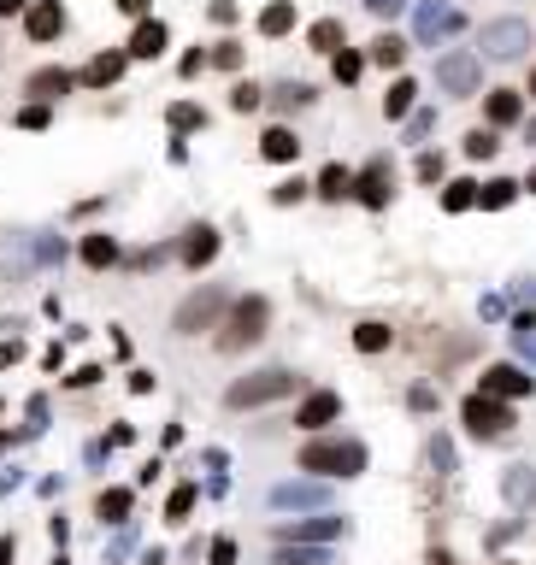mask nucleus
Returning a JSON list of instances; mask_svg holds the SVG:
<instances>
[{
	"instance_id": "obj_36",
	"label": "nucleus",
	"mask_w": 536,
	"mask_h": 565,
	"mask_svg": "<svg viewBox=\"0 0 536 565\" xmlns=\"http://www.w3.org/2000/svg\"><path fill=\"white\" fill-rule=\"evenodd\" d=\"M95 512H101V519H124V512H130V489H106Z\"/></svg>"
},
{
	"instance_id": "obj_46",
	"label": "nucleus",
	"mask_w": 536,
	"mask_h": 565,
	"mask_svg": "<svg viewBox=\"0 0 536 565\" xmlns=\"http://www.w3.org/2000/svg\"><path fill=\"white\" fill-rule=\"evenodd\" d=\"M401 124H407V142H413V136H425L436 124V112H419V118H401Z\"/></svg>"
},
{
	"instance_id": "obj_48",
	"label": "nucleus",
	"mask_w": 536,
	"mask_h": 565,
	"mask_svg": "<svg viewBox=\"0 0 536 565\" xmlns=\"http://www.w3.org/2000/svg\"><path fill=\"white\" fill-rule=\"evenodd\" d=\"M513 342H519V354L536 359V330H513Z\"/></svg>"
},
{
	"instance_id": "obj_35",
	"label": "nucleus",
	"mask_w": 536,
	"mask_h": 565,
	"mask_svg": "<svg viewBox=\"0 0 536 565\" xmlns=\"http://www.w3.org/2000/svg\"><path fill=\"white\" fill-rule=\"evenodd\" d=\"M230 106L236 112H259V106H266V89H259V83H236V89H230Z\"/></svg>"
},
{
	"instance_id": "obj_40",
	"label": "nucleus",
	"mask_w": 536,
	"mask_h": 565,
	"mask_svg": "<svg viewBox=\"0 0 536 565\" xmlns=\"http://www.w3.org/2000/svg\"><path fill=\"white\" fill-rule=\"evenodd\" d=\"M189 507H195V489L183 483V489H171V500H166V519L177 524V519H183V512H189Z\"/></svg>"
},
{
	"instance_id": "obj_49",
	"label": "nucleus",
	"mask_w": 536,
	"mask_h": 565,
	"mask_svg": "<svg viewBox=\"0 0 536 565\" xmlns=\"http://www.w3.org/2000/svg\"><path fill=\"white\" fill-rule=\"evenodd\" d=\"M89 383H101V366H83L77 377H71V388H89Z\"/></svg>"
},
{
	"instance_id": "obj_3",
	"label": "nucleus",
	"mask_w": 536,
	"mask_h": 565,
	"mask_svg": "<svg viewBox=\"0 0 536 565\" xmlns=\"http://www.w3.org/2000/svg\"><path fill=\"white\" fill-rule=\"evenodd\" d=\"M295 388H301V377L283 371V366H271V371H248V377H236V383L224 388V407H230V412H254V407H271V400L295 395Z\"/></svg>"
},
{
	"instance_id": "obj_50",
	"label": "nucleus",
	"mask_w": 536,
	"mask_h": 565,
	"mask_svg": "<svg viewBox=\"0 0 536 565\" xmlns=\"http://www.w3.org/2000/svg\"><path fill=\"white\" fill-rule=\"evenodd\" d=\"M236 560V542H213V565H230Z\"/></svg>"
},
{
	"instance_id": "obj_39",
	"label": "nucleus",
	"mask_w": 536,
	"mask_h": 565,
	"mask_svg": "<svg viewBox=\"0 0 536 565\" xmlns=\"http://www.w3.org/2000/svg\"><path fill=\"white\" fill-rule=\"evenodd\" d=\"M319 495H324V489H278L271 500H278V507H313Z\"/></svg>"
},
{
	"instance_id": "obj_17",
	"label": "nucleus",
	"mask_w": 536,
	"mask_h": 565,
	"mask_svg": "<svg viewBox=\"0 0 536 565\" xmlns=\"http://www.w3.org/2000/svg\"><path fill=\"white\" fill-rule=\"evenodd\" d=\"M166 42H171V30L159 18H136V30H130V59H159L166 54Z\"/></svg>"
},
{
	"instance_id": "obj_1",
	"label": "nucleus",
	"mask_w": 536,
	"mask_h": 565,
	"mask_svg": "<svg viewBox=\"0 0 536 565\" xmlns=\"http://www.w3.org/2000/svg\"><path fill=\"white\" fill-rule=\"evenodd\" d=\"M266 330H271V300L266 295L230 300V312H224V324H218V354H248Z\"/></svg>"
},
{
	"instance_id": "obj_26",
	"label": "nucleus",
	"mask_w": 536,
	"mask_h": 565,
	"mask_svg": "<svg viewBox=\"0 0 536 565\" xmlns=\"http://www.w3.org/2000/svg\"><path fill=\"white\" fill-rule=\"evenodd\" d=\"M389 342H395V330L383 318H359L354 324V348H359V354H383Z\"/></svg>"
},
{
	"instance_id": "obj_41",
	"label": "nucleus",
	"mask_w": 536,
	"mask_h": 565,
	"mask_svg": "<svg viewBox=\"0 0 536 565\" xmlns=\"http://www.w3.org/2000/svg\"><path fill=\"white\" fill-rule=\"evenodd\" d=\"M18 124L24 130H47V100H30V106L18 112Z\"/></svg>"
},
{
	"instance_id": "obj_14",
	"label": "nucleus",
	"mask_w": 536,
	"mask_h": 565,
	"mask_svg": "<svg viewBox=\"0 0 536 565\" xmlns=\"http://www.w3.org/2000/svg\"><path fill=\"white\" fill-rule=\"evenodd\" d=\"M531 388H536V377L525 366H490V371H483V395L513 400V395H531Z\"/></svg>"
},
{
	"instance_id": "obj_5",
	"label": "nucleus",
	"mask_w": 536,
	"mask_h": 565,
	"mask_svg": "<svg viewBox=\"0 0 536 565\" xmlns=\"http://www.w3.org/2000/svg\"><path fill=\"white\" fill-rule=\"evenodd\" d=\"M224 312H230V295H224L218 283H207V288H195L189 300L177 307V318H171V330L177 336H201V330H218L224 324Z\"/></svg>"
},
{
	"instance_id": "obj_13",
	"label": "nucleus",
	"mask_w": 536,
	"mask_h": 565,
	"mask_svg": "<svg viewBox=\"0 0 536 565\" xmlns=\"http://www.w3.org/2000/svg\"><path fill=\"white\" fill-rule=\"evenodd\" d=\"M124 66H130V47H112V54H95L89 66H83V89H112V83L124 77Z\"/></svg>"
},
{
	"instance_id": "obj_11",
	"label": "nucleus",
	"mask_w": 536,
	"mask_h": 565,
	"mask_svg": "<svg viewBox=\"0 0 536 565\" xmlns=\"http://www.w3.org/2000/svg\"><path fill=\"white\" fill-rule=\"evenodd\" d=\"M483 124L519 130V124H525V89H490L483 95Z\"/></svg>"
},
{
	"instance_id": "obj_32",
	"label": "nucleus",
	"mask_w": 536,
	"mask_h": 565,
	"mask_svg": "<svg viewBox=\"0 0 536 565\" xmlns=\"http://www.w3.org/2000/svg\"><path fill=\"white\" fill-rule=\"evenodd\" d=\"M166 124H171V130H177V136H189V130H201V124H207V112L195 106V100H177V106L166 112Z\"/></svg>"
},
{
	"instance_id": "obj_43",
	"label": "nucleus",
	"mask_w": 536,
	"mask_h": 565,
	"mask_svg": "<svg viewBox=\"0 0 536 565\" xmlns=\"http://www.w3.org/2000/svg\"><path fill=\"white\" fill-rule=\"evenodd\" d=\"M359 6H366L371 18H401V12H407V0H359Z\"/></svg>"
},
{
	"instance_id": "obj_31",
	"label": "nucleus",
	"mask_w": 536,
	"mask_h": 565,
	"mask_svg": "<svg viewBox=\"0 0 536 565\" xmlns=\"http://www.w3.org/2000/svg\"><path fill=\"white\" fill-rule=\"evenodd\" d=\"M501 495L519 500V507H531V500H536V471L531 466H513V471H507V483H501Z\"/></svg>"
},
{
	"instance_id": "obj_51",
	"label": "nucleus",
	"mask_w": 536,
	"mask_h": 565,
	"mask_svg": "<svg viewBox=\"0 0 536 565\" xmlns=\"http://www.w3.org/2000/svg\"><path fill=\"white\" fill-rule=\"evenodd\" d=\"M18 12H30V0H0V18H18Z\"/></svg>"
},
{
	"instance_id": "obj_19",
	"label": "nucleus",
	"mask_w": 536,
	"mask_h": 565,
	"mask_svg": "<svg viewBox=\"0 0 536 565\" xmlns=\"http://www.w3.org/2000/svg\"><path fill=\"white\" fill-rule=\"evenodd\" d=\"M413 106H419V77H407V71H395V83H389V95H383V118H413Z\"/></svg>"
},
{
	"instance_id": "obj_45",
	"label": "nucleus",
	"mask_w": 536,
	"mask_h": 565,
	"mask_svg": "<svg viewBox=\"0 0 536 565\" xmlns=\"http://www.w3.org/2000/svg\"><path fill=\"white\" fill-rule=\"evenodd\" d=\"M278 560H283V565H324V554H301V548H283Z\"/></svg>"
},
{
	"instance_id": "obj_16",
	"label": "nucleus",
	"mask_w": 536,
	"mask_h": 565,
	"mask_svg": "<svg viewBox=\"0 0 536 565\" xmlns=\"http://www.w3.org/2000/svg\"><path fill=\"white\" fill-rule=\"evenodd\" d=\"M259 159H266V166H289V159H301V136H295L289 124H271V130L259 136Z\"/></svg>"
},
{
	"instance_id": "obj_2",
	"label": "nucleus",
	"mask_w": 536,
	"mask_h": 565,
	"mask_svg": "<svg viewBox=\"0 0 536 565\" xmlns=\"http://www.w3.org/2000/svg\"><path fill=\"white\" fill-rule=\"evenodd\" d=\"M371 466L366 442H354V436H313V442L301 448V471H324V477H359Z\"/></svg>"
},
{
	"instance_id": "obj_44",
	"label": "nucleus",
	"mask_w": 536,
	"mask_h": 565,
	"mask_svg": "<svg viewBox=\"0 0 536 565\" xmlns=\"http://www.w3.org/2000/svg\"><path fill=\"white\" fill-rule=\"evenodd\" d=\"M207 18H213V24H236V0H213V6H207Z\"/></svg>"
},
{
	"instance_id": "obj_12",
	"label": "nucleus",
	"mask_w": 536,
	"mask_h": 565,
	"mask_svg": "<svg viewBox=\"0 0 536 565\" xmlns=\"http://www.w3.org/2000/svg\"><path fill=\"white\" fill-rule=\"evenodd\" d=\"M24 35H30V42H54V35H66V6H59V0H35V6L24 12Z\"/></svg>"
},
{
	"instance_id": "obj_34",
	"label": "nucleus",
	"mask_w": 536,
	"mask_h": 565,
	"mask_svg": "<svg viewBox=\"0 0 536 565\" xmlns=\"http://www.w3.org/2000/svg\"><path fill=\"white\" fill-rule=\"evenodd\" d=\"M413 177H419V183H442V177H448V159L430 147V154H419V159H413Z\"/></svg>"
},
{
	"instance_id": "obj_24",
	"label": "nucleus",
	"mask_w": 536,
	"mask_h": 565,
	"mask_svg": "<svg viewBox=\"0 0 536 565\" xmlns=\"http://www.w3.org/2000/svg\"><path fill=\"white\" fill-rule=\"evenodd\" d=\"M366 66H371L366 47H342V54H330V77L342 83V89H354V83L366 77Z\"/></svg>"
},
{
	"instance_id": "obj_6",
	"label": "nucleus",
	"mask_w": 536,
	"mask_h": 565,
	"mask_svg": "<svg viewBox=\"0 0 536 565\" xmlns=\"http://www.w3.org/2000/svg\"><path fill=\"white\" fill-rule=\"evenodd\" d=\"M466 30V12L454 0H413V42L419 47H436L442 35H460Z\"/></svg>"
},
{
	"instance_id": "obj_27",
	"label": "nucleus",
	"mask_w": 536,
	"mask_h": 565,
	"mask_svg": "<svg viewBox=\"0 0 536 565\" xmlns=\"http://www.w3.org/2000/svg\"><path fill=\"white\" fill-rule=\"evenodd\" d=\"M313 195H319V200H342V195H354V171H348V166H324L319 183H313Z\"/></svg>"
},
{
	"instance_id": "obj_52",
	"label": "nucleus",
	"mask_w": 536,
	"mask_h": 565,
	"mask_svg": "<svg viewBox=\"0 0 536 565\" xmlns=\"http://www.w3.org/2000/svg\"><path fill=\"white\" fill-rule=\"evenodd\" d=\"M519 130H525V147H536V112H531L525 124H519Z\"/></svg>"
},
{
	"instance_id": "obj_30",
	"label": "nucleus",
	"mask_w": 536,
	"mask_h": 565,
	"mask_svg": "<svg viewBox=\"0 0 536 565\" xmlns=\"http://www.w3.org/2000/svg\"><path fill=\"white\" fill-rule=\"evenodd\" d=\"M83 266H95V271L118 266V242L112 236H83Z\"/></svg>"
},
{
	"instance_id": "obj_7",
	"label": "nucleus",
	"mask_w": 536,
	"mask_h": 565,
	"mask_svg": "<svg viewBox=\"0 0 536 565\" xmlns=\"http://www.w3.org/2000/svg\"><path fill=\"white\" fill-rule=\"evenodd\" d=\"M436 89L454 100L483 95V54H442L436 59Z\"/></svg>"
},
{
	"instance_id": "obj_22",
	"label": "nucleus",
	"mask_w": 536,
	"mask_h": 565,
	"mask_svg": "<svg viewBox=\"0 0 536 565\" xmlns=\"http://www.w3.org/2000/svg\"><path fill=\"white\" fill-rule=\"evenodd\" d=\"M307 47H313V54H342L348 47V30H342V18H319V24H307Z\"/></svg>"
},
{
	"instance_id": "obj_53",
	"label": "nucleus",
	"mask_w": 536,
	"mask_h": 565,
	"mask_svg": "<svg viewBox=\"0 0 536 565\" xmlns=\"http://www.w3.org/2000/svg\"><path fill=\"white\" fill-rule=\"evenodd\" d=\"M519 183H525V195H536V166L525 171V177H519Z\"/></svg>"
},
{
	"instance_id": "obj_33",
	"label": "nucleus",
	"mask_w": 536,
	"mask_h": 565,
	"mask_svg": "<svg viewBox=\"0 0 536 565\" xmlns=\"http://www.w3.org/2000/svg\"><path fill=\"white\" fill-rule=\"evenodd\" d=\"M289 536H301V542H330V536H342V519H307V524H295Z\"/></svg>"
},
{
	"instance_id": "obj_37",
	"label": "nucleus",
	"mask_w": 536,
	"mask_h": 565,
	"mask_svg": "<svg viewBox=\"0 0 536 565\" xmlns=\"http://www.w3.org/2000/svg\"><path fill=\"white\" fill-rule=\"evenodd\" d=\"M213 66L218 71H242V42H218L213 47Z\"/></svg>"
},
{
	"instance_id": "obj_29",
	"label": "nucleus",
	"mask_w": 536,
	"mask_h": 565,
	"mask_svg": "<svg viewBox=\"0 0 536 565\" xmlns=\"http://www.w3.org/2000/svg\"><path fill=\"white\" fill-rule=\"evenodd\" d=\"M289 30H295V6H289V0H271V6L259 12V35L278 42V35H289Z\"/></svg>"
},
{
	"instance_id": "obj_54",
	"label": "nucleus",
	"mask_w": 536,
	"mask_h": 565,
	"mask_svg": "<svg viewBox=\"0 0 536 565\" xmlns=\"http://www.w3.org/2000/svg\"><path fill=\"white\" fill-rule=\"evenodd\" d=\"M430 565H454V560H448V554H442V548H436V554H430Z\"/></svg>"
},
{
	"instance_id": "obj_20",
	"label": "nucleus",
	"mask_w": 536,
	"mask_h": 565,
	"mask_svg": "<svg viewBox=\"0 0 536 565\" xmlns=\"http://www.w3.org/2000/svg\"><path fill=\"white\" fill-rule=\"evenodd\" d=\"M271 112H307V106H319V89H313V83H271Z\"/></svg>"
},
{
	"instance_id": "obj_28",
	"label": "nucleus",
	"mask_w": 536,
	"mask_h": 565,
	"mask_svg": "<svg viewBox=\"0 0 536 565\" xmlns=\"http://www.w3.org/2000/svg\"><path fill=\"white\" fill-rule=\"evenodd\" d=\"M478 188L483 183H471V177H448L442 183V212H471L478 207Z\"/></svg>"
},
{
	"instance_id": "obj_42",
	"label": "nucleus",
	"mask_w": 536,
	"mask_h": 565,
	"mask_svg": "<svg viewBox=\"0 0 536 565\" xmlns=\"http://www.w3.org/2000/svg\"><path fill=\"white\" fill-rule=\"evenodd\" d=\"M430 466L436 471H454V448H448V436H430Z\"/></svg>"
},
{
	"instance_id": "obj_47",
	"label": "nucleus",
	"mask_w": 536,
	"mask_h": 565,
	"mask_svg": "<svg viewBox=\"0 0 536 565\" xmlns=\"http://www.w3.org/2000/svg\"><path fill=\"white\" fill-rule=\"evenodd\" d=\"M112 6H118L124 18H147V6H154V0H112Z\"/></svg>"
},
{
	"instance_id": "obj_38",
	"label": "nucleus",
	"mask_w": 536,
	"mask_h": 565,
	"mask_svg": "<svg viewBox=\"0 0 536 565\" xmlns=\"http://www.w3.org/2000/svg\"><path fill=\"white\" fill-rule=\"evenodd\" d=\"M307 188H313V183L289 177V183H278V188H271V200H278V207H295V200H307Z\"/></svg>"
},
{
	"instance_id": "obj_23",
	"label": "nucleus",
	"mask_w": 536,
	"mask_h": 565,
	"mask_svg": "<svg viewBox=\"0 0 536 565\" xmlns=\"http://www.w3.org/2000/svg\"><path fill=\"white\" fill-rule=\"evenodd\" d=\"M519 195H525V183H519V177H490V183L478 188V207L483 212H507Z\"/></svg>"
},
{
	"instance_id": "obj_9",
	"label": "nucleus",
	"mask_w": 536,
	"mask_h": 565,
	"mask_svg": "<svg viewBox=\"0 0 536 565\" xmlns=\"http://www.w3.org/2000/svg\"><path fill=\"white\" fill-rule=\"evenodd\" d=\"M354 200L359 207H371V212H383L395 200V171H389V159H366V166L354 171Z\"/></svg>"
},
{
	"instance_id": "obj_21",
	"label": "nucleus",
	"mask_w": 536,
	"mask_h": 565,
	"mask_svg": "<svg viewBox=\"0 0 536 565\" xmlns=\"http://www.w3.org/2000/svg\"><path fill=\"white\" fill-rule=\"evenodd\" d=\"M407 35H395V30H383L378 42H366V54H371V66H383V71H401L407 66Z\"/></svg>"
},
{
	"instance_id": "obj_55",
	"label": "nucleus",
	"mask_w": 536,
	"mask_h": 565,
	"mask_svg": "<svg viewBox=\"0 0 536 565\" xmlns=\"http://www.w3.org/2000/svg\"><path fill=\"white\" fill-rule=\"evenodd\" d=\"M525 95H531V100H536V66H531V83H525Z\"/></svg>"
},
{
	"instance_id": "obj_4",
	"label": "nucleus",
	"mask_w": 536,
	"mask_h": 565,
	"mask_svg": "<svg viewBox=\"0 0 536 565\" xmlns=\"http://www.w3.org/2000/svg\"><path fill=\"white\" fill-rule=\"evenodd\" d=\"M478 54L495 59V66H507V59H525L531 54V24L519 18V12H507V18H490L478 30Z\"/></svg>"
},
{
	"instance_id": "obj_10",
	"label": "nucleus",
	"mask_w": 536,
	"mask_h": 565,
	"mask_svg": "<svg viewBox=\"0 0 536 565\" xmlns=\"http://www.w3.org/2000/svg\"><path fill=\"white\" fill-rule=\"evenodd\" d=\"M218 242H224V236L213 230V224H189V230H183V242H177V259L189 271H207L218 259Z\"/></svg>"
},
{
	"instance_id": "obj_15",
	"label": "nucleus",
	"mask_w": 536,
	"mask_h": 565,
	"mask_svg": "<svg viewBox=\"0 0 536 565\" xmlns=\"http://www.w3.org/2000/svg\"><path fill=\"white\" fill-rule=\"evenodd\" d=\"M336 412H342V395H330V388H319V395H307V400H301V412H295V424H301L307 436H319L324 424L336 419Z\"/></svg>"
},
{
	"instance_id": "obj_18",
	"label": "nucleus",
	"mask_w": 536,
	"mask_h": 565,
	"mask_svg": "<svg viewBox=\"0 0 536 565\" xmlns=\"http://www.w3.org/2000/svg\"><path fill=\"white\" fill-rule=\"evenodd\" d=\"M71 89H77V77H71V71H59V66H42V71H30V83H24V95L47 100V106H54L59 95H71Z\"/></svg>"
},
{
	"instance_id": "obj_25",
	"label": "nucleus",
	"mask_w": 536,
	"mask_h": 565,
	"mask_svg": "<svg viewBox=\"0 0 536 565\" xmlns=\"http://www.w3.org/2000/svg\"><path fill=\"white\" fill-rule=\"evenodd\" d=\"M460 154L478 159V166H483V159H495V154H501V130H495V124H478L471 136H460Z\"/></svg>"
},
{
	"instance_id": "obj_8",
	"label": "nucleus",
	"mask_w": 536,
	"mask_h": 565,
	"mask_svg": "<svg viewBox=\"0 0 536 565\" xmlns=\"http://www.w3.org/2000/svg\"><path fill=\"white\" fill-rule=\"evenodd\" d=\"M460 419L471 424V436H501V430H513V424H519L513 407H507L501 395H483V388L466 400V407H460Z\"/></svg>"
}]
</instances>
